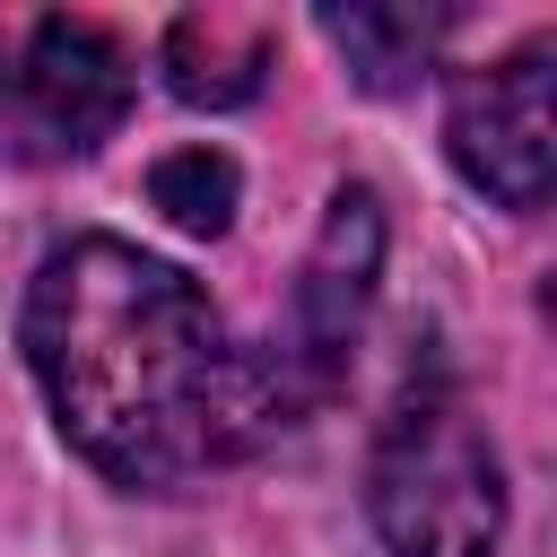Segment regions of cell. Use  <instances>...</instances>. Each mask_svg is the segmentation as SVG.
<instances>
[{
	"mask_svg": "<svg viewBox=\"0 0 557 557\" xmlns=\"http://www.w3.org/2000/svg\"><path fill=\"white\" fill-rule=\"evenodd\" d=\"M26 366L52 426L113 487L183 496L287 426L270 366L235 348L209 287L122 235H70L26 278Z\"/></svg>",
	"mask_w": 557,
	"mask_h": 557,
	"instance_id": "cell-1",
	"label": "cell"
},
{
	"mask_svg": "<svg viewBox=\"0 0 557 557\" xmlns=\"http://www.w3.org/2000/svg\"><path fill=\"white\" fill-rule=\"evenodd\" d=\"M366 505H374V531L392 557H496L505 461L444 366L409 374V392L392 400V418L374 435Z\"/></svg>",
	"mask_w": 557,
	"mask_h": 557,
	"instance_id": "cell-2",
	"label": "cell"
},
{
	"mask_svg": "<svg viewBox=\"0 0 557 557\" xmlns=\"http://www.w3.org/2000/svg\"><path fill=\"white\" fill-rule=\"evenodd\" d=\"M131 113V52L113 26L96 17H35L9 44V78H0V139L26 165H61L87 157L122 131Z\"/></svg>",
	"mask_w": 557,
	"mask_h": 557,
	"instance_id": "cell-3",
	"label": "cell"
},
{
	"mask_svg": "<svg viewBox=\"0 0 557 557\" xmlns=\"http://www.w3.org/2000/svg\"><path fill=\"white\" fill-rule=\"evenodd\" d=\"M374 270H383V200L366 183H339L331 209H322V235L305 252V278L287 296V331L270 339V392L278 409H313L348 357H357V331H366V305H374Z\"/></svg>",
	"mask_w": 557,
	"mask_h": 557,
	"instance_id": "cell-4",
	"label": "cell"
},
{
	"mask_svg": "<svg viewBox=\"0 0 557 557\" xmlns=\"http://www.w3.org/2000/svg\"><path fill=\"white\" fill-rule=\"evenodd\" d=\"M548 35H531L522 52L505 61H479V70H453V96H444V148L461 165L470 191H487L496 209H540L548 200V174H557V96H548Z\"/></svg>",
	"mask_w": 557,
	"mask_h": 557,
	"instance_id": "cell-5",
	"label": "cell"
},
{
	"mask_svg": "<svg viewBox=\"0 0 557 557\" xmlns=\"http://www.w3.org/2000/svg\"><path fill=\"white\" fill-rule=\"evenodd\" d=\"M322 35L339 44V61H348V78L366 96H400V87H418L435 70V52L453 35V9L444 0H426V9H409V0H357V9H322Z\"/></svg>",
	"mask_w": 557,
	"mask_h": 557,
	"instance_id": "cell-6",
	"label": "cell"
},
{
	"mask_svg": "<svg viewBox=\"0 0 557 557\" xmlns=\"http://www.w3.org/2000/svg\"><path fill=\"white\" fill-rule=\"evenodd\" d=\"M157 61H165V87H174L183 104L226 113V104L261 96L270 26H261V17H235V9H191V17L165 26V52H157Z\"/></svg>",
	"mask_w": 557,
	"mask_h": 557,
	"instance_id": "cell-7",
	"label": "cell"
},
{
	"mask_svg": "<svg viewBox=\"0 0 557 557\" xmlns=\"http://www.w3.org/2000/svg\"><path fill=\"white\" fill-rule=\"evenodd\" d=\"M148 200H157L183 235H226V218H235V200H244V174H235L226 148H174V157L148 165Z\"/></svg>",
	"mask_w": 557,
	"mask_h": 557,
	"instance_id": "cell-8",
	"label": "cell"
},
{
	"mask_svg": "<svg viewBox=\"0 0 557 557\" xmlns=\"http://www.w3.org/2000/svg\"><path fill=\"white\" fill-rule=\"evenodd\" d=\"M0 78H9V35H0ZM0 157H9V139H0Z\"/></svg>",
	"mask_w": 557,
	"mask_h": 557,
	"instance_id": "cell-9",
	"label": "cell"
}]
</instances>
